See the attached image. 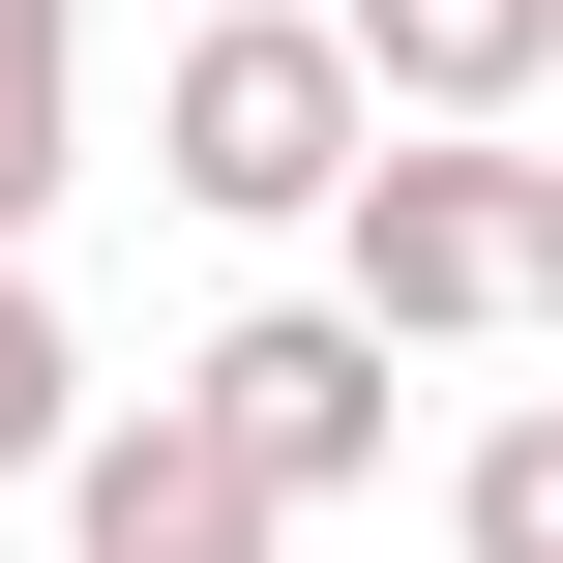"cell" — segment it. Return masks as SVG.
<instances>
[{
    "label": "cell",
    "mask_w": 563,
    "mask_h": 563,
    "mask_svg": "<svg viewBox=\"0 0 563 563\" xmlns=\"http://www.w3.org/2000/svg\"><path fill=\"white\" fill-rule=\"evenodd\" d=\"M59 416H89V356H59V297L0 267V475H59Z\"/></svg>",
    "instance_id": "ba28073f"
},
{
    "label": "cell",
    "mask_w": 563,
    "mask_h": 563,
    "mask_svg": "<svg viewBox=\"0 0 563 563\" xmlns=\"http://www.w3.org/2000/svg\"><path fill=\"white\" fill-rule=\"evenodd\" d=\"M59 563H267V505L178 445V386L148 416H59Z\"/></svg>",
    "instance_id": "5b68a950"
},
{
    "label": "cell",
    "mask_w": 563,
    "mask_h": 563,
    "mask_svg": "<svg viewBox=\"0 0 563 563\" xmlns=\"http://www.w3.org/2000/svg\"><path fill=\"white\" fill-rule=\"evenodd\" d=\"M356 148H386V119H356L327 0H208V30L148 59V178H178V208H238V238H297V208H327Z\"/></svg>",
    "instance_id": "6da1fadb"
},
{
    "label": "cell",
    "mask_w": 563,
    "mask_h": 563,
    "mask_svg": "<svg viewBox=\"0 0 563 563\" xmlns=\"http://www.w3.org/2000/svg\"><path fill=\"white\" fill-rule=\"evenodd\" d=\"M327 327H386V356H445V327H505V148H445V119H386V148L327 178Z\"/></svg>",
    "instance_id": "7a4b0ae2"
},
{
    "label": "cell",
    "mask_w": 563,
    "mask_h": 563,
    "mask_svg": "<svg viewBox=\"0 0 563 563\" xmlns=\"http://www.w3.org/2000/svg\"><path fill=\"white\" fill-rule=\"evenodd\" d=\"M178 445H208V475H238L267 534H297L327 475H386V327H327V297L208 327V356H178Z\"/></svg>",
    "instance_id": "3957f363"
},
{
    "label": "cell",
    "mask_w": 563,
    "mask_h": 563,
    "mask_svg": "<svg viewBox=\"0 0 563 563\" xmlns=\"http://www.w3.org/2000/svg\"><path fill=\"white\" fill-rule=\"evenodd\" d=\"M59 178H89V0H0V267H30Z\"/></svg>",
    "instance_id": "8992f818"
},
{
    "label": "cell",
    "mask_w": 563,
    "mask_h": 563,
    "mask_svg": "<svg viewBox=\"0 0 563 563\" xmlns=\"http://www.w3.org/2000/svg\"><path fill=\"white\" fill-rule=\"evenodd\" d=\"M327 59H356V119H445V148H505L563 89V0H327Z\"/></svg>",
    "instance_id": "277c9868"
},
{
    "label": "cell",
    "mask_w": 563,
    "mask_h": 563,
    "mask_svg": "<svg viewBox=\"0 0 563 563\" xmlns=\"http://www.w3.org/2000/svg\"><path fill=\"white\" fill-rule=\"evenodd\" d=\"M505 327H563V148H505Z\"/></svg>",
    "instance_id": "9c48e42d"
},
{
    "label": "cell",
    "mask_w": 563,
    "mask_h": 563,
    "mask_svg": "<svg viewBox=\"0 0 563 563\" xmlns=\"http://www.w3.org/2000/svg\"><path fill=\"white\" fill-rule=\"evenodd\" d=\"M445 563H563V386H534V416H475V475H445Z\"/></svg>",
    "instance_id": "52a82bcc"
}]
</instances>
